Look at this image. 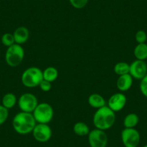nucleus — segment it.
<instances>
[{
	"instance_id": "f257e3e1",
	"label": "nucleus",
	"mask_w": 147,
	"mask_h": 147,
	"mask_svg": "<svg viewBox=\"0 0 147 147\" xmlns=\"http://www.w3.org/2000/svg\"><path fill=\"white\" fill-rule=\"evenodd\" d=\"M36 124L35 118L30 113L21 111L16 114L12 120L14 130L20 135H27L32 133Z\"/></svg>"
},
{
	"instance_id": "f03ea898",
	"label": "nucleus",
	"mask_w": 147,
	"mask_h": 147,
	"mask_svg": "<svg viewBox=\"0 0 147 147\" xmlns=\"http://www.w3.org/2000/svg\"><path fill=\"white\" fill-rule=\"evenodd\" d=\"M115 122V114L108 106L97 109L93 115V124L95 128L106 131L113 126Z\"/></svg>"
},
{
	"instance_id": "7ed1b4c3",
	"label": "nucleus",
	"mask_w": 147,
	"mask_h": 147,
	"mask_svg": "<svg viewBox=\"0 0 147 147\" xmlns=\"http://www.w3.org/2000/svg\"><path fill=\"white\" fill-rule=\"evenodd\" d=\"M43 80V71L39 68L35 66H32L25 69L21 77L22 84L28 88L39 87V84Z\"/></svg>"
},
{
	"instance_id": "20e7f679",
	"label": "nucleus",
	"mask_w": 147,
	"mask_h": 147,
	"mask_svg": "<svg viewBox=\"0 0 147 147\" xmlns=\"http://www.w3.org/2000/svg\"><path fill=\"white\" fill-rule=\"evenodd\" d=\"M37 123L49 124L52 121L54 111L50 104L47 102L38 103L36 108L32 112Z\"/></svg>"
},
{
	"instance_id": "39448f33",
	"label": "nucleus",
	"mask_w": 147,
	"mask_h": 147,
	"mask_svg": "<svg viewBox=\"0 0 147 147\" xmlns=\"http://www.w3.org/2000/svg\"><path fill=\"white\" fill-rule=\"evenodd\" d=\"M25 57V51L21 45L15 43L7 49L5 53L6 63L11 67L18 66L23 61Z\"/></svg>"
},
{
	"instance_id": "423d86ee",
	"label": "nucleus",
	"mask_w": 147,
	"mask_h": 147,
	"mask_svg": "<svg viewBox=\"0 0 147 147\" xmlns=\"http://www.w3.org/2000/svg\"><path fill=\"white\" fill-rule=\"evenodd\" d=\"M18 104L22 112L32 113L38 105V102L37 97L32 93H24L19 97Z\"/></svg>"
},
{
	"instance_id": "0eeeda50",
	"label": "nucleus",
	"mask_w": 147,
	"mask_h": 147,
	"mask_svg": "<svg viewBox=\"0 0 147 147\" xmlns=\"http://www.w3.org/2000/svg\"><path fill=\"white\" fill-rule=\"evenodd\" d=\"M140 140L141 136L136 128H125L121 131V141L125 147H137Z\"/></svg>"
},
{
	"instance_id": "6e6552de",
	"label": "nucleus",
	"mask_w": 147,
	"mask_h": 147,
	"mask_svg": "<svg viewBox=\"0 0 147 147\" xmlns=\"http://www.w3.org/2000/svg\"><path fill=\"white\" fill-rule=\"evenodd\" d=\"M88 143L90 147H107L108 137L105 131L95 128L88 134Z\"/></svg>"
},
{
	"instance_id": "1a4fd4ad",
	"label": "nucleus",
	"mask_w": 147,
	"mask_h": 147,
	"mask_svg": "<svg viewBox=\"0 0 147 147\" xmlns=\"http://www.w3.org/2000/svg\"><path fill=\"white\" fill-rule=\"evenodd\" d=\"M32 134L38 142L46 143L51 138L52 130L49 124L37 123Z\"/></svg>"
},
{
	"instance_id": "9d476101",
	"label": "nucleus",
	"mask_w": 147,
	"mask_h": 147,
	"mask_svg": "<svg viewBox=\"0 0 147 147\" xmlns=\"http://www.w3.org/2000/svg\"><path fill=\"white\" fill-rule=\"evenodd\" d=\"M129 74L133 79L141 80L147 75V64L145 61L135 60L130 64Z\"/></svg>"
},
{
	"instance_id": "9b49d317",
	"label": "nucleus",
	"mask_w": 147,
	"mask_h": 147,
	"mask_svg": "<svg viewBox=\"0 0 147 147\" xmlns=\"http://www.w3.org/2000/svg\"><path fill=\"white\" fill-rule=\"evenodd\" d=\"M127 102V98L122 92H117L113 94L108 100L107 106L113 112H119L125 107Z\"/></svg>"
},
{
	"instance_id": "f8f14e48",
	"label": "nucleus",
	"mask_w": 147,
	"mask_h": 147,
	"mask_svg": "<svg viewBox=\"0 0 147 147\" xmlns=\"http://www.w3.org/2000/svg\"><path fill=\"white\" fill-rule=\"evenodd\" d=\"M13 36L15 38V43L19 45L24 44L29 39V30L24 26L19 27L14 31Z\"/></svg>"
},
{
	"instance_id": "ddd939ff",
	"label": "nucleus",
	"mask_w": 147,
	"mask_h": 147,
	"mask_svg": "<svg viewBox=\"0 0 147 147\" xmlns=\"http://www.w3.org/2000/svg\"><path fill=\"white\" fill-rule=\"evenodd\" d=\"M133 81H134V79L129 74L119 76L116 82L117 88L122 92L128 91L132 87Z\"/></svg>"
},
{
	"instance_id": "4468645a",
	"label": "nucleus",
	"mask_w": 147,
	"mask_h": 147,
	"mask_svg": "<svg viewBox=\"0 0 147 147\" xmlns=\"http://www.w3.org/2000/svg\"><path fill=\"white\" fill-rule=\"evenodd\" d=\"M88 104L93 108L99 109L106 105L104 97L99 94H92L88 97Z\"/></svg>"
},
{
	"instance_id": "2eb2a0df",
	"label": "nucleus",
	"mask_w": 147,
	"mask_h": 147,
	"mask_svg": "<svg viewBox=\"0 0 147 147\" xmlns=\"http://www.w3.org/2000/svg\"><path fill=\"white\" fill-rule=\"evenodd\" d=\"M134 54L137 60L145 61L147 59V44L139 43L135 47Z\"/></svg>"
},
{
	"instance_id": "dca6fc26",
	"label": "nucleus",
	"mask_w": 147,
	"mask_h": 147,
	"mask_svg": "<svg viewBox=\"0 0 147 147\" xmlns=\"http://www.w3.org/2000/svg\"><path fill=\"white\" fill-rule=\"evenodd\" d=\"M74 133L79 136H88L90 130L87 124L84 122H77L74 124L73 128Z\"/></svg>"
},
{
	"instance_id": "f3484780",
	"label": "nucleus",
	"mask_w": 147,
	"mask_h": 147,
	"mask_svg": "<svg viewBox=\"0 0 147 147\" xmlns=\"http://www.w3.org/2000/svg\"><path fill=\"white\" fill-rule=\"evenodd\" d=\"M59 76V72L58 70L53 66H49L47 67L44 71H43V80H46L50 82H53L56 81V79L58 78Z\"/></svg>"
},
{
	"instance_id": "a211bd4d",
	"label": "nucleus",
	"mask_w": 147,
	"mask_h": 147,
	"mask_svg": "<svg viewBox=\"0 0 147 147\" xmlns=\"http://www.w3.org/2000/svg\"><path fill=\"white\" fill-rule=\"evenodd\" d=\"M17 102H18V100H17L16 96L13 93H7L2 97V105L8 110L15 107Z\"/></svg>"
},
{
	"instance_id": "6ab92c4d",
	"label": "nucleus",
	"mask_w": 147,
	"mask_h": 147,
	"mask_svg": "<svg viewBox=\"0 0 147 147\" xmlns=\"http://www.w3.org/2000/svg\"><path fill=\"white\" fill-rule=\"evenodd\" d=\"M139 122V118L136 113H129L123 120V125L127 128H135Z\"/></svg>"
},
{
	"instance_id": "aec40b11",
	"label": "nucleus",
	"mask_w": 147,
	"mask_h": 147,
	"mask_svg": "<svg viewBox=\"0 0 147 147\" xmlns=\"http://www.w3.org/2000/svg\"><path fill=\"white\" fill-rule=\"evenodd\" d=\"M114 71L118 76H122L129 74L130 64L126 62H118L114 66Z\"/></svg>"
},
{
	"instance_id": "412c9836",
	"label": "nucleus",
	"mask_w": 147,
	"mask_h": 147,
	"mask_svg": "<svg viewBox=\"0 0 147 147\" xmlns=\"http://www.w3.org/2000/svg\"><path fill=\"white\" fill-rule=\"evenodd\" d=\"M1 40H2V44L7 48L12 46V45H14L15 43L13 34L9 33V32H7V33L4 34L2 36Z\"/></svg>"
},
{
	"instance_id": "4be33fe9",
	"label": "nucleus",
	"mask_w": 147,
	"mask_h": 147,
	"mask_svg": "<svg viewBox=\"0 0 147 147\" xmlns=\"http://www.w3.org/2000/svg\"><path fill=\"white\" fill-rule=\"evenodd\" d=\"M9 116V110L0 105V125H3Z\"/></svg>"
},
{
	"instance_id": "5701e85b",
	"label": "nucleus",
	"mask_w": 147,
	"mask_h": 147,
	"mask_svg": "<svg viewBox=\"0 0 147 147\" xmlns=\"http://www.w3.org/2000/svg\"><path fill=\"white\" fill-rule=\"evenodd\" d=\"M136 41L139 43H145L147 40V35L144 30H138L137 31L135 35Z\"/></svg>"
},
{
	"instance_id": "b1692460",
	"label": "nucleus",
	"mask_w": 147,
	"mask_h": 147,
	"mask_svg": "<svg viewBox=\"0 0 147 147\" xmlns=\"http://www.w3.org/2000/svg\"><path fill=\"white\" fill-rule=\"evenodd\" d=\"M71 5L76 9H82L88 3L89 0H69Z\"/></svg>"
},
{
	"instance_id": "393cba45",
	"label": "nucleus",
	"mask_w": 147,
	"mask_h": 147,
	"mask_svg": "<svg viewBox=\"0 0 147 147\" xmlns=\"http://www.w3.org/2000/svg\"><path fill=\"white\" fill-rule=\"evenodd\" d=\"M139 89L141 94L147 98V75H146L141 80H140Z\"/></svg>"
},
{
	"instance_id": "a878e982",
	"label": "nucleus",
	"mask_w": 147,
	"mask_h": 147,
	"mask_svg": "<svg viewBox=\"0 0 147 147\" xmlns=\"http://www.w3.org/2000/svg\"><path fill=\"white\" fill-rule=\"evenodd\" d=\"M39 87H40V90H41L42 91L47 92L50 91L51 89V82L46 81V80H43L41 82H40V84H39Z\"/></svg>"
},
{
	"instance_id": "bb28decb",
	"label": "nucleus",
	"mask_w": 147,
	"mask_h": 147,
	"mask_svg": "<svg viewBox=\"0 0 147 147\" xmlns=\"http://www.w3.org/2000/svg\"><path fill=\"white\" fill-rule=\"evenodd\" d=\"M143 147H147V144H146V145H144Z\"/></svg>"
}]
</instances>
